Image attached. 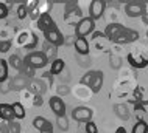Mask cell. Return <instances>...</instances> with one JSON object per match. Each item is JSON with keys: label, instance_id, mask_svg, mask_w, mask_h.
<instances>
[{"label": "cell", "instance_id": "obj_35", "mask_svg": "<svg viewBox=\"0 0 148 133\" xmlns=\"http://www.w3.org/2000/svg\"><path fill=\"white\" fill-rule=\"evenodd\" d=\"M77 59H78V62H79V65L81 67H89L90 65V59H89V56H77Z\"/></svg>", "mask_w": 148, "mask_h": 133}, {"label": "cell", "instance_id": "obj_4", "mask_svg": "<svg viewBox=\"0 0 148 133\" xmlns=\"http://www.w3.org/2000/svg\"><path fill=\"white\" fill-rule=\"evenodd\" d=\"M137 39H139V33H137V31L123 26V30L117 34V37H115L112 42L123 45V43H131V42H134V40H137Z\"/></svg>", "mask_w": 148, "mask_h": 133}, {"label": "cell", "instance_id": "obj_22", "mask_svg": "<svg viewBox=\"0 0 148 133\" xmlns=\"http://www.w3.org/2000/svg\"><path fill=\"white\" fill-rule=\"evenodd\" d=\"M11 107H13V113H14L16 119H23L25 118V115H27L25 113V107H23L21 102H14Z\"/></svg>", "mask_w": 148, "mask_h": 133}, {"label": "cell", "instance_id": "obj_12", "mask_svg": "<svg viewBox=\"0 0 148 133\" xmlns=\"http://www.w3.org/2000/svg\"><path fill=\"white\" fill-rule=\"evenodd\" d=\"M50 108L56 116H64L66 115V104L59 96H51L50 98Z\"/></svg>", "mask_w": 148, "mask_h": 133}, {"label": "cell", "instance_id": "obj_42", "mask_svg": "<svg viewBox=\"0 0 148 133\" xmlns=\"http://www.w3.org/2000/svg\"><path fill=\"white\" fill-rule=\"evenodd\" d=\"M115 133H128V132L125 130V127H119L117 130H115Z\"/></svg>", "mask_w": 148, "mask_h": 133}, {"label": "cell", "instance_id": "obj_1", "mask_svg": "<svg viewBox=\"0 0 148 133\" xmlns=\"http://www.w3.org/2000/svg\"><path fill=\"white\" fill-rule=\"evenodd\" d=\"M23 62L27 63V65L33 67L34 70H38V68H44L49 63V59L45 57V54L42 53V51H33V53L27 54L25 59H23Z\"/></svg>", "mask_w": 148, "mask_h": 133}, {"label": "cell", "instance_id": "obj_25", "mask_svg": "<svg viewBox=\"0 0 148 133\" xmlns=\"http://www.w3.org/2000/svg\"><path fill=\"white\" fill-rule=\"evenodd\" d=\"M131 133H148V124L145 122V121H137V122L133 126Z\"/></svg>", "mask_w": 148, "mask_h": 133}, {"label": "cell", "instance_id": "obj_3", "mask_svg": "<svg viewBox=\"0 0 148 133\" xmlns=\"http://www.w3.org/2000/svg\"><path fill=\"white\" fill-rule=\"evenodd\" d=\"M16 43H17L19 47H23L25 50H31V48L36 47V43H38V37H36L34 33H31V31H22V33H19V36L16 37Z\"/></svg>", "mask_w": 148, "mask_h": 133}, {"label": "cell", "instance_id": "obj_23", "mask_svg": "<svg viewBox=\"0 0 148 133\" xmlns=\"http://www.w3.org/2000/svg\"><path fill=\"white\" fill-rule=\"evenodd\" d=\"M42 53L45 54V57L49 59V60H50V59L55 60V56H56L58 51H56V47H55V45H51V43L45 42V43H44V51H42Z\"/></svg>", "mask_w": 148, "mask_h": 133}, {"label": "cell", "instance_id": "obj_28", "mask_svg": "<svg viewBox=\"0 0 148 133\" xmlns=\"http://www.w3.org/2000/svg\"><path fill=\"white\" fill-rule=\"evenodd\" d=\"M56 126L61 128V130H67L69 128V119H67V116H56Z\"/></svg>", "mask_w": 148, "mask_h": 133}, {"label": "cell", "instance_id": "obj_41", "mask_svg": "<svg viewBox=\"0 0 148 133\" xmlns=\"http://www.w3.org/2000/svg\"><path fill=\"white\" fill-rule=\"evenodd\" d=\"M8 16V6L5 3H0V19H5Z\"/></svg>", "mask_w": 148, "mask_h": 133}, {"label": "cell", "instance_id": "obj_26", "mask_svg": "<svg viewBox=\"0 0 148 133\" xmlns=\"http://www.w3.org/2000/svg\"><path fill=\"white\" fill-rule=\"evenodd\" d=\"M8 79V62L0 59V84Z\"/></svg>", "mask_w": 148, "mask_h": 133}, {"label": "cell", "instance_id": "obj_2", "mask_svg": "<svg viewBox=\"0 0 148 133\" xmlns=\"http://www.w3.org/2000/svg\"><path fill=\"white\" fill-rule=\"evenodd\" d=\"M75 26H77V28H75L77 37H87L89 34L94 33V30H95V22H94L90 17H83Z\"/></svg>", "mask_w": 148, "mask_h": 133}, {"label": "cell", "instance_id": "obj_11", "mask_svg": "<svg viewBox=\"0 0 148 133\" xmlns=\"http://www.w3.org/2000/svg\"><path fill=\"white\" fill-rule=\"evenodd\" d=\"M38 28L42 33H47V31L53 30V28H58V26H56V23H55V20L51 19L50 14H42L38 20Z\"/></svg>", "mask_w": 148, "mask_h": 133}, {"label": "cell", "instance_id": "obj_14", "mask_svg": "<svg viewBox=\"0 0 148 133\" xmlns=\"http://www.w3.org/2000/svg\"><path fill=\"white\" fill-rule=\"evenodd\" d=\"M27 90H28L33 96H36V95H42L44 91H45V84H44L41 79H30Z\"/></svg>", "mask_w": 148, "mask_h": 133}, {"label": "cell", "instance_id": "obj_9", "mask_svg": "<svg viewBox=\"0 0 148 133\" xmlns=\"http://www.w3.org/2000/svg\"><path fill=\"white\" fill-rule=\"evenodd\" d=\"M126 60H128V63H130L131 67H133V68H137V70L148 67V59L145 57V56H142V54L130 53V54L126 56Z\"/></svg>", "mask_w": 148, "mask_h": 133}, {"label": "cell", "instance_id": "obj_13", "mask_svg": "<svg viewBox=\"0 0 148 133\" xmlns=\"http://www.w3.org/2000/svg\"><path fill=\"white\" fill-rule=\"evenodd\" d=\"M81 16H83V13H81V9H79V6L77 5V3H67L66 5V22L70 23L72 17L81 20L83 19Z\"/></svg>", "mask_w": 148, "mask_h": 133}, {"label": "cell", "instance_id": "obj_24", "mask_svg": "<svg viewBox=\"0 0 148 133\" xmlns=\"http://www.w3.org/2000/svg\"><path fill=\"white\" fill-rule=\"evenodd\" d=\"M8 63H10L13 68H16V70L21 71V68L23 67V59L21 57V56H17V54H13L10 59H8Z\"/></svg>", "mask_w": 148, "mask_h": 133}, {"label": "cell", "instance_id": "obj_38", "mask_svg": "<svg viewBox=\"0 0 148 133\" xmlns=\"http://www.w3.org/2000/svg\"><path fill=\"white\" fill-rule=\"evenodd\" d=\"M42 104H44L42 95H36V96H33V105H34V107H41Z\"/></svg>", "mask_w": 148, "mask_h": 133}, {"label": "cell", "instance_id": "obj_40", "mask_svg": "<svg viewBox=\"0 0 148 133\" xmlns=\"http://www.w3.org/2000/svg\"><path fill=\"white\" fill-rule=\"evenodd\" d=\"M67 93H69V87L67 85H59L58 87V96L61 98V96H66Z\"/></svg>", "mask_w": 148, "mask_h": 133}, {"label": "cell", "instance_id": "obj_10", "mask_svg": "<svg viewBox=\"0 0 148 133\" xmlns=\"http://www.w3.org/2000/svg\"><path fill=\"white\" fill-rule=\"evenodd\" d=\"M28 82H30V79L25 78V76H22V74L14 76V78L10 80V88L13 91H22L28 87Z\"/></svg>", "mask_w": 148, "mask_h": 133}, {"label": "cell", "instance_id": "obj_29", "mask_svg": "<svg viewBox=\"0 0 148 133\" xmlns=\"http://www.w3.org/2000/svg\"><path fill=\"white\" fill-rule=\"evenodd\" d=\"M47 122H49V121H47L45 118H42V116H36V118L33 119V127L36 128V130H41Z\"/></svg>", "mask_w": 148, "mask_h": 133}, {"label": "cell", "instance_id": "obj_7", "mask_svg": "<svg viewBox=\"0 0 148 133\" xmlns=\"http://www.w3.org/2000/svg\"><path fill=\"white\" fill-rule=\"evenodd\" d=\"M105 9H106V2H103V0H94L89 8V17L92 20L101 19V16L105 14Z\"/></svg>", "mask_w": 148, "mask_h": 133}, {"label": "cell", "instance_id": "obj_39", "mask_svg": "<svg viewBox=\"0 0 148 133\" xmlns=\"http://www.w3.org/2000/svg\"><path fill=\"white\" fill-rule=\"evenodd\" d=\"M39 133H53V126H51V122L49 121V122L44 126L41 130H39Z\"/></svg>", "mask_w": 148, "mask_h": 133}, {"label": "cell", "instance_id": "obj_31", "mask_svg": "<svg viewBox=\"0 0 148 133\" xmlns=\"http://www.w3.org/2000/svg\"><path fill=\"white\" fill-rule=\"evenodd\" d=\"M28 14H30V11L27 9L25 3H22V5H19V8H17V17H19V19H21V20H23V19H25Z\"/></svg>", "mask_w": 148, "mask_h": 133}, {"label": "cell", "instance_id": "obj_5", "mask_svg": "<svg viewBox=\"0 0 148 133\" xmlns=\"http://www.w3.org/2000/svg\"><path fill=\"white\" fill-rule=\"evenodd\" d=\"M125 14L128 17H142L145 14V3L143 2H128L125 5Z\"/></svg>", "mask_w": 148, "mask_h": 133}, {"label": "cell", "instance_id": "obj_30", "mask_svg": "<svg viewBox=\"0 0 148 133\" xmlns=\"http://www.w3.org/2000/svg\"><path fill=\"white\" fill-rule=\"evenodd\" d=\"M38 9L41 11V14H50L49 11L51 9V3H49V2H39L38 3Z\"/></svg>", "mask_w": 148, "mask_h": 133}, {"label": "cell", "instance_id": "obj_33", "mask_svg": "<svg viewBox=\"0 0 148 133\" xmlns=\"http://www.w3.org/2000/svg\"><path fill=\"white\" fill-rule=\"evenodd\" d=\"M11 40H0V53H8L11 50Z\"/></svg>", "mask_w": 148, "mask_h": 133}, {"label": "cell", "instance_id": "obj_18", "mask_svg": "<svg viewBox=\"0 0 148 133\" xmlns=\"http://www.w3.org/2000/svg\"><path fill=\"white\" fill-rule=\"evenodd\" d=\"M0 133H21V124L16 122V121L0 124Z\"/></svg>", "mask_w": 148, "mask_h": 133}, {"label": "cell", "instance_id": "obj_43", "mask_svg": "<svg viewBox=\"0 0 148 133\" xmlns=\"http://www.w3.org/2000/svg\"><path fill=\"white\" fill-rule=\"evenodd\" d=\"M147 37H148V31H147Z\"/></svg>", "mask_w": 148, "mask_h": 133}, {"label": "cell", "instance_id": "obj_6", "mask_svg": "<svg viewBox=\"0 0 148 133\" xmlns=\"http://www.w3.org/2000/svg\"><path fill=\"white\" fill-rule=\"evenodd\" d=\"M44 39H45V42H49V43H51V45H55L56 48L61 47V45H64V36H62V33L58 30V28H53V30L44 33Z\"/></svg>", "mask_w": 148, "mask_h": 133}, {"label": "cell", "instance_id": "obj_8", "mask_svg": "<svg viewBox=\"0 0 148 133\" xmlns=\"http://www.w3.org/2000/svg\"><path fill=\"white\" fill-rule=\"evenodd\" d=\"M92 110L87 107H77L72 110V118L75 121H78V122H89L92 121Z\"/></svg>", "mask_w": 148, "mask_h": 133}, {"label": "cell", "instance_id": "obj_32", "mask_svg": "<svg viewBox=\"0 0 148 133\" xmlns=\"http://www.w3.org/2000/svg\"><path fill=\"white\" fill-rule=\"evenodd\" d=\"M94 76H95V71H87V73L81 78V84H83V85H90Z\"/></svg>", "mask_w": 148, "mask_h": 133}, {"label": "cell", "instance_id": "obj_27", "mask_svg": "<svg viewBox=\"0 0 148 133\" xmlns=\"http://www.w3.org/2000/svg\"><path fill=\"white\" fill-rule=\"evenodd\" d=\"M36 73V70L33 67H30V65H27L25 62H23V67L21 68V74L22 76H25V78H28V79H33V76Z\"/></svg>", "mask_w": 148, "mask_h": 133}, {"label": "cell", "instance_id": "obj_20", "mask_svg": "<svg viewBox=\"0 0 148 133\" xmlns=\"http://www.w3.org/2000/svg\"><path fill=\"white\" fill-rule=\"evenodd\" d=\"M64 68H66V62H64L62 59H55L53 62L50 63V74H51V76L61 74Z\"/></svg>", "mask_w": 148, "mask_h": 133}, {"label": "cell", "instance_id": "obj_36", "mask_svg": "<svg viewBox=\"0 0 148 133\" xmlns=\"http://www.w3.org/2000/svg\"><path fill=\"white\" fill-rule=\"evenodd\" d=\"M109 65L111 68H114V70H117V68L120 67V63H122V59L120 57H115V56H111V60H109Z\"/></svg>", "mask_w": 148, "mask_h": 133}, {"label": "cell", "instance_id": "obj_21", "mask_svg": "<svg viewBox=\"0 0 148 133\" xmlns=\"http://www.w3.org/2000/svg\"><path fill=\"white\" fill-rule=\"evenodd\" d=\"M114 111L117 113V116L120 119H130V110H128V107L125 104H115L114 105Z\"/></svg>", "mask_w": 148, "mask_h": 133}, {"label": "cell", "instance_id": "obj_17", "mask_svg": "<svg viewBox=\"0 0 148 133\" xmlns=\"http://www.w3.org/2000/svg\"><path fill=\"white\" fill-rule=\"evenodd\" d=\"M14 113H13V107L10 104H0V121L5 122H11L14 121Z\"/></svg>", "mask_w": 148, "mask_h": 133}, {"label": "cell", "instance_id": "obj_37", "mask_svg": "<svg viewBox=\"0 0 148 133\" xmlns=\"http://www.w3.org/2000/svg\"><path fill=\"white\" fill-rule=\"evenodd\" d=\"M28 16H30V17L33 19V20H39V17H41L42 14H41V11L38 9V5H36V8H33V9L30 11V14H28Z\"/></svg>", "mask_w": 148, "mask_h": 133}, {"label": "cell", "instance_id": "obj_34", "mask_svg": "<svg viewBox=\"0 0 148 133\" xmlns=\"http://www.w3.org/2000/svg\"><path fill=\"white\" fill-rule=\"evenodd\" d=\"M86 133H98V127H97V124L92 122V121L86 122Z\"/></svg>", "mask_w": 148, "mask_h": 133}, {"label": "cell", "instance_id": "obj_16", "mask_svg": "<svg viewBox=\"0 0 148 133\" xmlns=\"http://www.w3.org/2000/svg\"><path fill=\"white\" fill-rule=\"evenodd\" d=\"M75 50L79 56H87L89 54V42H87L86 37H77L73 42Z\"/></svg>", "mask_w": 148, "mask_h": 133}, {"label": "cell", "instance_id": "obj_15", "mask_svg": "<svg viewBox=\"0 0 148 133\" xmlns=\"http://www.w3.org/2000/svg\"><path fill=\"white\" fill-rule=\"evenodd\" d=\"M122 30H123V25H122V23L112 22V23H109V25L105 28V33H103V34H105L109 40H114L115 37H117V34H119Z\"/></svg>", "mask_w": 148, "mask_h": 133}, {"label": "cell", "instance_id": "obj_19", "mask_svg": "<svg viewBox=\"0 0 148 133\" xmlns=\"http://www.w3.org/2000/svg\"><path fill=\"white\" fill-rule=\"evenodd\" d=\"M89 87L92 88L94 93H100V90L103 87V71H95V76H94Z\"/></svg>", "mask_w": 148, "mask_h": 133}]
</instances>
